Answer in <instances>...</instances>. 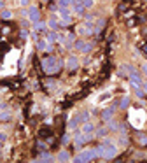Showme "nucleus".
I'll list each match as a JSON object with an SVG mask.
<instances>
[{
    "label": "nucleus",
    "instance_id": "f257e3e1",
    "mask_svg": "<svg viewBox=\"0 0 147 163\" xmlns=\"http://www.w3.org/2000/svg\"><path fill=\"white\" fill-rule=\"evenodd\" d=\"M61 65H63V63H61V60H60V58H56V56H47V58H44V60H42V69H44V72L49 74V75L60 72Z\"/></svg>",
    "mask_w": 147,
    "mask_h": 163
},
{
    "label": "nucleus",
    "instance_id": "f03ea898",
    "mask_svg": "<svg viewBox=\"0 0 147 163\" xmlns=\"http://www.w3.org/2000/svg\"><path fill=\"white\" fill-rule=\"evenodd\" d=\"M103 160H114L117 154V145L114 144V140L110 139H103Z\"/></svg>",
    "mask_w": 147,
    "mask_h": 163
},
{
    "label": "nucleus",
    "instance_id": "7ed1b4c3",
    "mask_svg": "<svg viewBox=\"0 0 147 163\" xmlns=\"http://www.w3.org/2000/svg\"><path fill=\"white\" fill-rule=\"evenodd\" d=\"M130 123L135 128H142L146 123V112L144 110H131L130 114Z\"/></svg>",
    "mask_w": 147,
    "mask_h": 163
},
{
    "label": "nucleus",
    "instance_id": "20e7f679",
    "mask_svg": "<svg viewBox=\"0 0 147 163\" xmlns=\"http://www.w3.org/2000/svg\"><path fill=\"white\" fill-rule=\"evenodd\" d=\"M95 158H96L95 149H84V151H81L75 158H72V162H75V163H88V162H93Z\"/></svg>",
    "mask_w": 147,
    "mask_h": 163
},
{
    "label": "nucleus",
    "instance_id": "39448f33",
    "mask_svg": "<svg viewBox=\"0 0 147 163\" xmlns=\"http://www.w3.org/2000/svg\"><path fill=\"white\" fill-rule=\"evenodd\" d=\"M74 48L79 53H90L93 49V44L91 42H86V40H77V42H74Z\"/></svg>",
    "mask_w": 147,
    "mask_h": 163
},
{
    "label": "nucleus",
    "instance_id": "423d86ee",
    "mask_svg": "<svg viewBox=\"0 0 147 163\" xmlns=\"http://www.w3.org/2000/svg\"><path fill=\"white\" fill-rule=\"evenodd\" d=\"M26 11H28V21H30V23H33V25H35V23H39L40 14H39V9H37L35 5H30Z\"/></svg>",
    "mask_w": 147,
    "mask_h": 163
},
{
    "label": "nucleus",
    "instance_id": "0eeeda50",
    "mask_svg": "<svg viewBox=\"0 0 147 163\" xmlns=\"http://www.w3.org/2000/svg\"><path fill=\"white\" fill-rule=\"evenodd\" d=\"M128 77H130V83H131V86H133V88H142L144 81H142V77H140L138 74L135 72V70H133V72L130 74Z\"/></svg>",
    "mask_w": 147,
    "mask_h": 163
},
{
    "label": "nucleus",
    "instance_id": "6e6552de",
    "mask_svg": "<svg viewBox=\"0 0 147 163\" xmlns=\"http://www.w3.org/2000/svg\"><path fill=\"white\" fill-rule=\"evenodd\" d=\"M77 67H79V58L74 56V54L68 56V58H67V69H68V70H75Z\"/></svg>",
    "mask_w": 147,
    "mask_h": 163
},
{
    "label": "nucleus",
    "instance_id": "1a4fd4ad",
    "mask_svg": "<svg viewBox=\"0 0 147 163\" xmlns=\"http://www.w3.org/2000/svg\"><path fill=\"white\" fill-rule=\"evenodd\" d=\"M47 26L51 28V30H58L60 28V16H51L49 18V21H47Z\"/></svg>",
    "mask_w": 147,
    "mask_h": 163
},
{
    "label": "nucleus",
    "instance_id": "9d476101",
    "mask_svg": "<svg viewBox=\"0 0 147 163\" xmlns=\"http://www.w3.org/2000/svg\"><path fill=\"white\" fill-rule=\"evenodd\" d=\"M133 70H135V69H133L130 63H123V65L119 67V74H121V75H130Z\"/></svg>",
    "mask_w": 147,
    "mask_h": 163
},
{
    "label": "nucleus",
    "instance_id": "9b49d317",
    "mask_svg": "<svg viewBox=\"0 0 147 163\" xmlns=\"http://www.w3.org/2000/svg\"><path fill=\"white\" fill-rule=\"evenodd\" d=\"M114 110H116V105H110L109 109H105V110L102 112V118H103V121H109V119H112V114H114Z\"/></svg>",
    "mask_w": 147,
    "mask_h": 163
},
{
    "label": "nucleus",
    "instance_id": "f8f14e48",
    "mask_svg": "<svg viewBox=\"0 0 147 163\" xmlns=\"http://www.w3.org/2000/svg\"><path fill=\"white\" fill-rule=\"evenodd\" d=\"M81 132L82 133H95V125H93L91 121H86V123H82Z\"/></svg>",
    "mask_w": 147,
    "mask_h": 163
},
{
    "label": "nucleus",
    "instance_id": "ddd939ff",
    "mask_svg": "<svg viewBox=\"0 0 147 163\" xmlns=\"http://www.w3.org/2000/svg\"><path fill=\"white\" fill-rule=\"evenodd\" d=\"M84 11H86V9H84V5H82V4H74V5H72V14L82 16V14H84Z\"/></svg>",
    "mask_w": 147,
    "mask_h": 163
},
{
    "label": "nucleus",
    "instance_id": "4468645a",
    "mask_svg": "<svg viewBox=\"0 0 147 163\" xmlns=\"http://www.w3.org/2000/svg\"><path fill=\"white\" fill-rule=\"evenodd\" d=\"M56 162H70V154L68 151H60L56 156Z\"/></svg>",
    "mask_w": 147,
    "mask_h": 163
},
{
    "label": "nucleus",
    "instance_id": "2eb2a0df",
    "mask_svg": "<svg viewBox=\"0 0 147 163\" xmlns=\"http://www.w3.org/2000/svg\"><path fill=\"white\" fill-rule=\"evenodd\" d=\"M46 40H47L49 44H55V42H58V34H56V30H51V32H47V35H46Z\"/></svg>",
    "mask_w": 147,
    "mask_h": 163
},
{
    "label": "nucleus",
    "instance_id": "dca6fc26",
    "mask_svg": "<svg viewBox=\"0 0 147 163\" xmlns=\"http://www.w3.org/2000/svg\"><path fill=\"white\" fill-rule=\"evenodd\" d=\"M56 158L53 154H49V153H42L40 156H39V162H55Z\"/></svg>",
    "mask_w": 147,
    "mask_h": 163
},
{
    "label": "nucleus",
    "instance_id": "f3484780",
    "mask_svg": "<svg viewBox=\"0 0 147 163\" xmlns=\"http://www.w3.org/2000/svg\"><path fill=\"white\" fill-rule=\"evenodd\" d=\"M11 119V110L9 109H2L0 110V121H7Z\"/></svg>",
    "mask_w": 147,
    "mask_h": 163
},
{
    "label": "nucleus",
    "instance_id": "a211bd4d",
    "mask_svg": "<svg viewBox=\"0 0 147 163\" xmlns=\"http://www.w3.org/2000/svg\"><path fill=\"white\" fill-rule=\"evenodd\" d=\"M79 123H81V119H79V116H75V118H72V119L68 121V130H75Z\"/></svg>",
    "mask_w": 147,
    "mask_h": 163
},
{
    "label": "nucleus",
    "instance_id": "6ab92c4d",
    "mask_svg": "<svg viewBox=\"0 0 147 163\" xmlns=\"http://www.w3.org/2000/svg\"><path fill=\"white\" fill-rule=\"evenodd\" d=\"M46 28H47V23H40V21H39V23L33 25V30H35V32H46Z\"/></svg>",
    "mask_w": 147,
    "mask_h": 163
},
{
    "label": "nucleus",
    "instance_id": "aec40b11",
    "mask_svg": "<svg viewBox=\"0 0 147 163\" xmlns=\"http://www.w3.org/2000/svg\"><path fill=\"white\" fill-rule=\"evenodd\" d=\"M0 18H2V19H11V18H12V12H11V11H7V9H4V11L0 12Z\"/></svg>",
    "mask_w": 147,
    "mask_h": 163
},
{
    "label": "nucleus",
    "instance_id": "412c9836",
    "mask_svg": "<svg viewBox=\"0 0 147 163\" xmlns=\"http://www.w3.org/2000/svg\"><path fill=\"white\" fill-rule=\"evenodd\" d=\"M128 105H130V98H128V96H123V98H121V102H119V107L126 109Z\"/></svg>",
    "mask_w": 147,
    "mask_h": 163
},
{
    "label": "nucleus",
    "instance_id": "4be33fe9",
    "mask_svg": "<svg viewBox=\"0 0 147 163\" xmlns=\"http://www.w3.org/2000/svg\"><path fill=\"white\" fill-rule=\"evenodd\" d=\"M107 132H109V126H107V128H100V130H96V133H95V135H96V137H105V135H107Z\"/></svg>",
    "mask_w": 147,
    "mask_h": 163
},
{
    "label": "nucleus",
    "instance_id": "5701e85b",
    "mask_svg": "<svg viewBox=\"0 0 147 163\" xmlns=\"http://www.w3.org/2000/svg\"><path fill=\"white\" fill-rule=\"evenodd\" d=\"M58 4H60V7H72V0H58Z\"/></svg>",
    "mask_w": 147,
    "mask_h": 163
},
{
    "label": "nucleus",
    "instance_id": "b1692460",
    "mask_svg": "<svg viewBox=\"0 0 147 163\" xmlns=\"http://www.w3.org/2000/svg\"><path fill=\"white\" fill-rule=\"evenodd\" d=\"M82 5H84V9H91L95 5V0H82Z\"/></svg>",
    "mask_w": 147,
    "mask_h": 163
},
{
    "label": "nucleus",
    "instance_id": "393cba45",
    "mask_svg": "<svg viewBox=\"0 0 147 163\" xmlns=\"http://www.w3.org/2000/svg\"><path fill=\"white\" fill-rule=\"evenodd\" d=\"M79 119H81L82 123H86V121H90V112H82V114L79 116Z\"/></svg>",
    "mask_w": 147,
    "mask_h": 163
},
{
    "label": "nucleus",
    "instance_id": "a878e982",
    "mask_svg": "<svg viewBox=\"0 0 147 163\" xmlns=\"http://www.w3.org/2000/svg\"><path fill=\"white\" fill-rule=\"evenodd\" d=\"M49 133H51V130H49V128H42V130L39 132V135H40V137H46V135H49Z\"/></svg>",
    "mask_w": 147,
    "mask_h": 163
},
{
    "label": "nucleus",
    "instance_id": "bb28decb",
    "mask_svg": "<svg viewBox=\"0 0 147 163\" xmlns=\"http://www.w3.org/2000/svg\"><path fill=\"white\" fill-rule=\"evenodd\" d=\"M135 95H137V96H140V98H142V96H144V95H146V93H144V90H142V88H135Z\"/></svg>",
    "mask_w": 147,
    "mask_h": 163
},
{
    "label": "nucleus",
    "instance_id": "cd10ccee",
    "mask_svg": "<svg viewBox=\"0 0 147 163\" xmlns=\"http://www.w3.org/2000/svg\"><path fill=\"white\" fill-rule=\"evenodd\" d=\"M68 142H70V135H63V139H61V144L67 145Z\"/></svg>",
    "mask_w": 147,
    "mask_h": 163
},
{
    "label": "nucleus",
    "instance_id": "c85d7f7f",
    "mask_svg": "<svg viewBox=\"0 0 147 163\" xmlns=\"http://www.w3.org/2000/svg\"><path fill=\"white\" fill-rule=\"evenodd\" d=\"M119 144H121V145H126V144H128V139H126V135H123V137L119 139Z\"/></svg>",
    "mask_w": 147,
    "mask_h": 163
},
{
    "label": "nucleus",
    "instance_id": "c756f323",
    "mask_svg": "<svg viewBox=\"0 0 147 163\" xmlns=\"http://www.w3.org/2000/svg\"><path fill=\"white\" fill-rule=\"evenodd\" d=\"M138 144L140 145H147V137H140V139H138Z\"/></svg>",
    "mask_w": 147,
    "mask_h": 163
},
{
    "label": "nucleus",
    "instance_id": "7c9ffc66",
    "mask_svg": "<svg viewBox=\"0 0 147 163\" xmlns=\"http://www.w3.org/2000/svg\"><path fill=\"white\" fill-rule=\"evenodd\" d=\"M5 140H7V135H5V133H0V145L4 144Z\"/></svg>",
    "mask_w": 147,
    "mask_h": 163
},
{
    "label": "nucleus",
    "instance_id": "2f4dec72",
    "mask_svg": "<svg viewBox=\"0 0 147 163\" xmlns=\"http://www.w3.org/2000/svg\"><path fill=\"white\" fill-rule=\"evenodd\" d=\"M110 93H103V95H100V98H98V102H102V100H105V98H109Z\"/></svg>",
    "mask_w": 147,
    "mask_h": 163
},
{
    "label": "nucleus",
    "instance_id": "473e14b6",
    "mask_svg": "<svg viewBox=\"0 0 147 163\" xmlns=\"http://www.w3.org/2000/svg\"><path fill=\"white\" fill-rule=\"evenodd\" d=\"M19 5H21V7H30V5H28V0H19Z\"/></svg>",
    "mask_w": 147,
    "mask_h": 163
},
{
    "label": "nucleus",
    "instance_id": "72a5a7b5",
    "mask_svg": "<svg viewBox=\"0 0 147 163\" xmlns=\"http://www.w3.org/2000/svg\"><path fill=\"white\" fill-rule=\"evenodd\" d=\"M142 72H144V74L147 75V61L144 63V65H142Z\"/></svg>",
    "mask_w": 147,
    "mask_h": 163
},
{
    "label": "nucleus",
    "instance_id": "f704fd0d",
    "mask_svg": "<svg viewBox=\"0 0 147 163\" xmlns=\"http://www.w3.org/2000/svg\"><path fill=\"white\" fill-rule=\"evenodd\" d=\"M142 88H144V93L147 95V83H144V84H142Z\"/></svg>",
    "mask_w": 147,
    "mask_h": 163
},
{
    "label": "nucleus",
    "instance_id": "c9c22d12",
    "mask_svg": "<svg viewBox=\"0 0 147 163\" xmlns=\"http://www.w3.org/2000/svg\"><path fill=\"white\" fill-rule=\"evenodd\" d=\"M4 7H5V2L2 0V2H0V9H4Z\"/></svg>",
    "mask_w": 147,
    "mask_h": 163
},
{
    "label": "nucleus",
    "instance_id": "e433bc0d",
    "mask_svg": "<svg viewBox=\"0 0 147 163\" xmlns=\"http://www.w3.org/2000/svg\"><path fill=\"white\" fill-rule=\"evenodd\" d=\"M72 2H74V4H82V0H72ZM74 4H72V5H74Z\"/></svg>",
    "mask_w": 147,
    "mask_h": 163
},
{
    "label": "nucleus",
    "instance_id": "4c0bfd02",
    "mask_svg": "<svg viewBox=\"0 0 147 163\" xmlns=\"http://www.w3.org/2000/svg\"><path fill=\"white\" fill-rule=\"evenodd\" d=\"M144 51H146V53H147V46H144Z\"/></svg>",
    "mask_w": 147,
    "mask_h": 163
},
{
    "label": "nucleus",
    "instance_id": "58836bf2",
    "mask_svg": "<svg viewBox=\"0 0 147 163\" xmlns=\"http://www.w3.org/2000/svg\"><path fill=\"white\" fill-rule=\"evenodd\" d=\"M44 2H47V0H44Z\"/></svg>",
    "mask_w": 147,
    "mask_h": 163
},
{
    "label": "nucleus",
    "instance_id": "ea45409f",
    "mask_svg": "<svg viewBox=\"0 0 147 163\" xmlns=\"http://www.w3.org/2000/svg\"><path fill=\"white\" fill-rule=\"evenodd\" d=\"M0 2H2V0H0Z\"/></svg>",
    "mask_w": 147,
    "mask_h": 163
}]
</instances>
